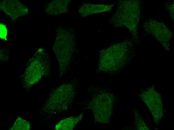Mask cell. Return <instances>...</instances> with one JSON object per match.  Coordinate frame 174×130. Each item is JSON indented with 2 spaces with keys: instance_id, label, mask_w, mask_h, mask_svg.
I'll use <instances>...</instances> for the list:
<instances>
[{
  "instance_id": "4fadbf2b",
  "label": "cell",
  "mask_w": 174,
  "mask_h": 130,
  "mask_svg": "<svg viewBox=\"0 0 174 130\" xmlns=\"http://www.w3.org/2000/svg\"><path fill=\"white\" fill-rule=\"evenodd\" d=\"M29 123L20 117H18L11 130H29Z\"/></svg>"
},
{
  "instance_id": "3957f363",
  "label": "cell",
  "mask_w": 174,
  "mask_h": 130,
  "mask_svg": "<svg viewBox=\"0 0 174 130\" xmlns=\"http://www.w3.org/2000/svg\"><path fill=\"white\" fill-rule=\"evenodd\" d=\"M54 51L58 60L60 75L64 73L75 48L76 38L72 31L60 27L56 30Z\"/></svg>"
},
{
  "instance_id": "5b68a950",
  "label": "cell",
  "mask_w": 174,
  "mask_h": 130,
  "mask_svg": "<svg viewBox=\"0 0 174 130\" xmlns=\"http://www.w3.org/2000/svg\"><path fill=\"white\" fill-rule=\"evenodd\" d=\"M33 57H33L32 58L36 67L32 61L31 63L35 69L29 65L28 68L35 70L27 68L24 75V81L28 87L31 86L38 82L45 74L47 73L50 67L48 56L43 49H40Z\"/></svg>"
},
{
  "instance_id": "9c48e42d",
  "label": "cell",
  "mask_w": 174,
  "mask_h": 130,
  "mask_svg": "<svg viewBox=\"0 0 174 130\" xmlns=\"http://www.w3.org/2000/svg\"><path fill=\"white\" fill-rule=\"evenodd\" d=\"M0 9L13 21L28 13L26 6L17 0H5L0 2Z\"/></svg>"
},
{
  "instance_id": "ba28073f",
  "label": "cell",
  "mask_w": 174,
  "mask_h": 130,
  "mask_svg": "<svg viewBox=\"0 0 174 130\" xmlns=\"http://www.w3.org/2000/svg\"><path fill=\"white\" fill-rule=\"evenodd\" d=\"M140 96L151 112L154 121L157 123L162 118L163 115L160 95L153 88H151L142 94Z\"/></svg>"
},
{
  "instance_id": "7c38bea8",
  "label": "cell",
  "mask_w": 174,
  "mask_h": 130,
  "mask_svg": "<svg viewBox=\"0 0 174 130\" xmlns=\"http://www.w3.org/2000/svg\"><path fill=\"white\" fill-rule=\"evenodd\" d=\"M82 114L75 117H70L59 122L56 125L55 129L56 130H72L82 118Z\"/></svg>"
},
{
  "instance_id": "6da1fadb",
  "label": "cell",
  "mask_w": 174,
  "mask_h": 130,
  "mask_svg": "<svg viewBox=\"0 0 174 130\" xmlns=\"http://www.w3.org/2000/svg\"><path fill=\"white\" fill-rule=\"evenodd\" d=\"M132 48V43L126 40L104 49L100 53L98 69L107 73L118 71L130 60Z\"/></svg>"
},
{
  "instance_id": "8fae6325",
  "label": "cell",
  "mask_w": 174,
  "mask_h": 130,
  "mask_svg": "<svg viewBox=\"0 0 174 130\" xmlns=\"http://www.w3.org/2000/svg\"><path fill=\"white\" fill-rule=\"evenodd\" d=\"M70 0H57L51 1L46 6L45 11L50 15H57L67 12Z\"/></svg>"
},
{
  "instance_id": "277c9868",
  "label": "cell",
  "mask_w": 174,
  "mask_h": 130,
  "mask_svg": "<svg viewBox=\"0 0 174 130\" xmlns=\"http://www.w3.org/2000/svg\"><path fill=\"white\" fill-rule=\"evenodd\" d=\"M71 84L62 85L50 95L46 103V112L51 114L60 113L67 110L71 104L75 94Z\"/></svg>"
},
{
  "instance_id": "9a60e30c",
  "label": "cell",
  "mask_w": 174,
  "mask_h": 130,
  "mask_svg": "<svg viewBox=\"0 0 174 130\" xmlns=\"http://www.w3.org/2000/svg\"><path fill=\"white\" fill-rule=\"evenodd\" d=\"M168 9L169 10L171 18L172 20H174V3L170 4Z\"/></svg>"
},
{
  "instance_id": "30bf717a",
  "label": "cell",
  "mask_w": 174,
  "mask_h": 130,
  "mask_svg": "<svg viewBox=\"0 0 174 130\" xmlns=\"http://www.w3.org/2000/svg\"><path fill=\"white\" fill-rule=\"evenodd\" d=\"M113 6V4L85 3L80 6L78 12L83 16H85L93 14L110 11Z\"/></svg>"
},
{
  "instance_id": "5bb4252c",
  "label": "cell",
  "mask_w": 174,
  "mask_h": 130,
  "mask_svg": "<svg viewBox=\"0 0 174 130\" xmlns=\"http://www.w3.org/2000/svg\"><path fill=\"white\" fill-rule=\"evenodd\" d=\"M0 38L6 40L7 30L6 26L2 23L0 24Z\"/></svg>"
},
{
  "instance_id": "7a4b0ae2",
  "label": "cell",
  "mask_w": 174,
  "mask_h": 130,
  "mask_svg": "<svg viewBox=\"0 0 174 130\" xmlns=\"http://www.w3.org/2000/svg\"><path fill=\"white\" fill-rule=\"evenodd\" d=\"M140 3L139 0H121L110 22L114 26H125L134 38L138 37V25L140 19Z\"/></svg>"
},
{
  "instance_id": "8992f818",
  "label": "cell",
  "mask_w": 174,
  "mask_h": 130,
  "mask_svg": "<svg viewBox=\"0 0 174 130\" xmlns=\"http://www.w3.org/2000/svg\"><path fill=\"white\" fill-rule=\"evenodd\" d=\"M113 97L103 92L94 97L91 106L96 121L106 123L109 121L113 109Z\"/></svg>"
},
{
  "instance_id": "52a82bcc",
  "label": "cell",
  "mask_w": 174,
  "mask_h": 130,
  "mask_svg": "<svg viewBox=\"0 0 174 130\" xmlns=\"http://www.w3.org/2000/svg\"><path fill=\"white\" fill-rule=\"evenodd\" d=\"M143 27L147 32L154 37L166 50L169 49L173 34L164 23L150 19L143 23Z\"/></svg>"
}]
</instances>
